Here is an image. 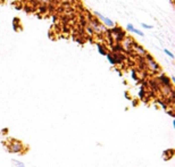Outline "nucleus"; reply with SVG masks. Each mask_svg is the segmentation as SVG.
I'll use <instances>...</instances> for the list:
<instances>
[{"label": "nucleus", "instance_id": "1", "mask_svg": "<svg viewBox=\"0 0 175 167\" xmlns=\"http://www.w3.org/2000/svg\"><path fill=\"white\" fill-rule=\"evenodd\" d=\"M89 27L92 30V32H95L97 34H100V33H105L106 32V26L104 25L102 23H100L99 21L97 19L95 16H90V21H89Z\"/></svg>", "mask_w": 175, "mask_h": 167}, {"label": "nucleus", "instance_id": "2", "mask_svg": "<svg viewBox=\"0 0 175 167\" xmlns=\"http://www.w3.org/2000/svg\"><path fill=\"white\" fill-rule=\"evenodd\" d=\"M110 34H111V38H113V40L115 42H117V43L122 42V40L124 39L125 37H126V33H125V31L123 30L122 27H119V26H116V25L114 26V27H111Z\"/></svg>", "mask_w": 175, "mask_h": 167}, {"label": "nucleus", "instance_id": "3", "mask_svg": "<svg viewBox=\"0 0 175 167\" xmlns=\"http://www.w3.org/2000/svg\"><path fill=\"white\" fill-rule=\"evenodd\" d=\"M144 59H145V65H147L149 71H151L152 73H158V72L160 71V67H159L158 63L154 59V57H152L150 53H147V55L144 56Z\"/></svg>", "mask_w": 175, "mask_h": 167}, {"label": "nucleus", "instance_id": "4", "mask_svg": "<svg viewBox=\"0 0 175 167\" xmlns=\"http://www.w3.org/2000/svg\"><path fill=\"white\" fill-rule=\"evenodd\" d=\"M93 15H94L95 17H97V19L100 22V23H102L106 27H114L115 26V23H114L113 21H111L110 18H108V17H106L105 15H102L101 13L99 12H93Z\"/></svg>", "mask_w": 175, "mask_h": 167}, {"label": "nucleus", "instance_id": "5", "mask_svg": "<svg viewBox=\"0 0 175 167\" xmlns=\"http://www.w3.org/2000/svg\"><path fill=\"white\" fill-rule=\"evenodd\" d=\"M132 50H133V52H135L136 55H139V57H144V56L147 55V51H145V49L143 48V47L139 46L136 42H133Z\"/></svg>", "mask_w": 175, "mask_h": 167}, {"label": "nucleus", "instance_id": "6", "mask_svg": "<svg viewBox=\"0 0 175 167\" xmlns=\"http://www.w3.org/2000/svg\"><path fill=\"white\" fill-rule=\"evenodd\" d=\"M9 150L14 153H19L23 150V144L18 141H13L9 144Z\"/></svg>", "mask_w": 175, "mask_h": 167}, {"label": "nucleus", "instance_id": "7", "mask_svg": "<svg viewBox=\"0 0 175 167\" xmlns=\"http://www.w3.org/2000/svg\"><path fill=\"white\" fill-rule=\"evenodd\" d=\"M158 80H159V82H160V85H165V87H172L170 80L166 75H164V74H161V75L159 76Z\"/></svg>", "mask_w": 175, "mask_h": 167}, {"label": "nucleus", "instance_id": "8", "mask_svg": "<svg viewBox=\"0 0 175 167\" xmlns=\"http://www.w3.org/2000/svg\"><path fill=\"white\" fill-rule=\"evenodd\" d=\"M111 55H113V57H114V59H115L116 64H122V63L125 60L124 55H122L120 52H111Z\"/></svg>", "mask_w": 175, "mask_h": 167}, {"label": "nucleus", "instance_id": "9", "mask_svg": "<svg viewBox=\"0 0 175 167\" xmlns=\"http://www.w3.org/2000/svg\"><path fill=\"white\" fill-rule=\"evenodd\" d=\"M126 29H127V31H130V32H132V33H136L138 35H140V37H144V33L142 32V31H140V30H138V29H135L133 26V24H127V26H126Z\"/></svg>", "mask_w": 175, "mask_h": 167}, {"label": "nucleus", "instance_id": "10", "mask_svg": "<svg viewBox=\"0 0 175 167\" xmlns=\"http://www.w3.org/2000/svg\"><path fill=\"white\" fill-rule=\"evenodd\" d=\"M97 48H98V51H99L100 55H102V56H106L107 55L106 48H105V46H102L101 43H97Z\"/></svg>", "mask_w": 175, "mask_h": 167}, {"label": "nucleus", "instance_id": "11", "mask_svg": "<svg viewBox=\"0 0 175 167\" xmlns=\"http://www.w3.org/2000/svg\"><path fill=\"white\" fill-rule=\"evenodd\" d=\"M111 50H113V52H124V49L122 48L120 43H117L115 46H113L111 47Z\"/></svg>", "mask_w": 175, "mask_h": 167}, {"label": "nucleus", "instance_id": "12", "mask_svg": "<svg viewBox=\"0 0 175 167\" xmlns=\"http://www.w3.org/2000/svg\"><path fill=\"white\" fill-rule=\"evenodd\" d=\"M107 59H108V62L110 63L111 65H116V62H115V59H114V57H113V55H111V52H107Z\"/></svg>", "mask_w": 175, "mask_h": 167}, {"label": "nucleus", "instance_id": "13", "mask_svg": "<svg viewBox=\"0 0 175 167\" xmlns=\"http://www.w3.org/2000/svg\"><path fill=\"white\" fill-rule=\"evenodd\" d=\"M164 52H165L166 55H167L169 58H172V59H173V58H174V55H173V53L170 52V51L168 50V49H164Z\"/></svg>", "mask_w": 175, "mask_h": 167}, {"label": "nucleus", "instance_id": "14", "mask_svg": "<svg viewBox=\"0 0 175 167\" xmlns=\"http://www.w3.org/2000/svg\"><path fill=\"white\" fill-rule=\"evenodd\" d=\"M139 97H140L141 99L144 97V88L143 87H141V89H140V92H139Z\"/></svg>", "mask_w": 175, "mask_h": 167}, {"label": "nucleus", "instance_id": "15", "mask_svg": "<svg viewBox=\"0 0 175 167\" xmlns=\"http://www.w3.org/2000/svg\"><path fill=\"white\" fill-rule=\"evenodd\" d=\"M141 26H142L143 29H148V30H151L154 26L152 25H148V24H145V23H141Z\"/></svg>", "mask_w": 175, "mask_h": 167}, {"label": "nucleus", "instance_id": "16", "mask_svg": "<svg viewBox=\"0 0 175 167\" xmlns=\"http://www.w3.org/2000/svg\"><path fill=\"white\" fill-rule=\"evenodd\" d=\"M132 77H133V80H135V81H138V76H136V72L134 71V69H132Z\"/></svg>", "mask_w": 175, "mask_h": 167}, {"label": "nucleus", "instance_id": "17", "mask_svg": "<svg viewBox=\"0 0 175 167\" xmlns=\"http://www.w3.org/2000/svg\"><path fill=\"white\" fill-rule=\"evenodd\" d=\"M48 8L45 7V6H40V8H39V10H40V13H45L47 12Z\"/></svg>", "mask_w": 175, "mask_h": 167}, {"label": "nucleus", "instance_id": "18", "mask_svg": "<svg viewBox=\"0 0 175 167\" xmlns=\"http://www.w3.org/2000/svg\"><path fill=\"white\" fill-rule=\"evenodd\" d=\"M14 162H15V164H17L18 167H24V164H23V162H19V161H17V160H14Z\"/></svg>", "mask_w": 175, "mask_h": 167}, {"label": "nucleus", "instance_id": "19", "mask_svg": "<svg viewBox=\"0 0 175 167\" xmlns=\"http://www.w3.org/2000/svg\"><path fill=\"white\" fill-rule=\"evenodd\" d=\"M169 1H170V3H172V4H173V0H169Z\"/></svg>", "mask_w": 175, "mask_h": 167}]
</instances>
